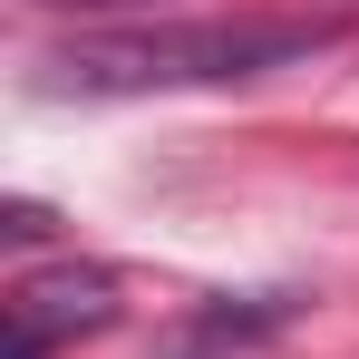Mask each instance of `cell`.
<instances>
[{
	"mask_svg": "<svg viewBox=\"0 0 359 359\" xmlns=\"http://www.w3.org/2000/svg\"><path fill=\"white\" fill-rule=\"evenodd\" d=\"M0 233H10V243H39V233H49V214H39V204H10V214H0Z\"/></svg>",
	"mask_w": 359,
	"mask_h": 359,
	"instance_id": "4",
	"label": "cell"
},
{
	"mask_svg": "<svg viewBox=\"0 0 359 359\" xmlns=\"http://www.w3.org/2000/svg\"><path fill=\"white\" fill-rule=\"evenodd\" d=\"M117 272H97V262H59V272H29L20 292H10V359H49L68 340H97V330H117Z\"/></svg>",
	"mask_w": 359,
	"mask_h": 359,
	"instance_id": "2",
	"label": "cell"
},
{
	"mask_svg": "<svg viewBox=\"0 0 359 359\" xmlns=\"http://www.w3.org/2000/svg\"><path fill=\"white\" fill-rule=\"evenodd\" d=\"M340 49V20H184V29H126V39H78L49 59V88L78 97H146V88H224V78H272L292 59Z\"/></svg>",
	"mask_w": 359,
	"mask_h": 359,
	"instance_id": "1",
	"label": "cell"
},
{
	"mask_svg": "<svg viewBox=\"0 0 359 359\" xmlns=\"http://www.w3.org/2000/svg\"><path fill=\"white\" fill-rule=\"evenodd\" d=\"M292 320V292H252V301H214V311H194L175 330V350L165 359H214V350H252V340H272Z\"/></svg>",
	"mask_w": 359,
	"mask_h": 359,
	"instance_id": "3",
	"label": "cell"
},
{
	"mask_svg": "<svg viewBox=\"0 0 359 359\" xmlns=\"http://www.w3.org/2000/svg\"><path fill=\"white\" fill-rule=\"evenodd\" d=\"M59 10H136V0H59Z\"/></svg>",
	"mask_w": 359,
	"mask_h": 359,
	"instance_id": "5",
	"label": "cell"
}]
</instances>
